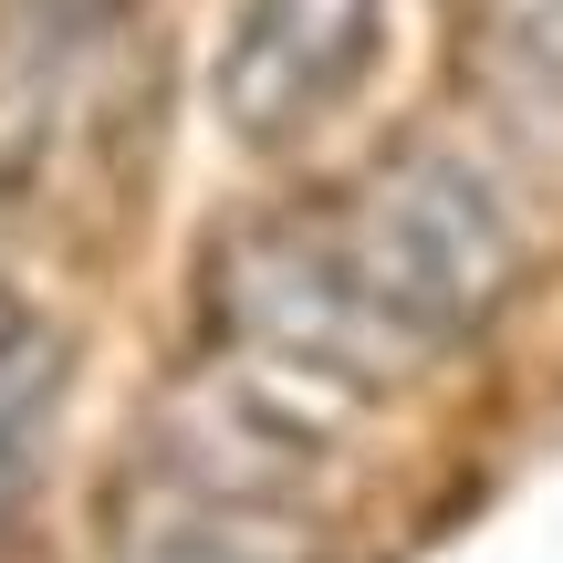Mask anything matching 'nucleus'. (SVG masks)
I'll return each instance as SVG.
<instances>
[{"label": "nucleus", "instance_id": "1", "mask_svg": "<svg viewBox=\"0 0 563 563\" xmlns=\"http://www.w3.org/2000/svg\"><path fill=\"white\" fill-rule=\"evenodd\" d=\"M522 230L460 146H397L209 251V323L292 386H407L511 302Z\"/></svg>", "mask_w": 563, "mask_h": 563}, {"label": "nucleus", "instance_id": "2", "mask_svg": "<svg viewBox=\"0 0 563 563\" xmlns=\"http://www.w3.org/2000/svg\"><path fill=\"white\" fill-rule=\"evenodd\" d=\"M386 0H241L220 42V115L241 146H292L376 74Z\"/></svg>", "mask_w": 563, "mask_h": 563}, {"label": "nucleus", "instance_id": "3", "mask_svg": "<svg viewBox=\"0 0 563 563\" xmlns=\"http://www.w3.org/2000/svg\"><path fill=\"white\" fill-rule=\"evenodd\" d=\"M74 74H84V21L74 11H11L0 21V188H21L53 136L74 125Z\"/></svg>", "mask_w": 563, "mask_h": 563}, {"label": "nucleus", "instance_id": "4", "mask_svg": "<svg viewBox=\"0 0 563 563\" xmlns=\"http://www.w3.org/2000/svg\"><path fill=\"white\" fill-rule=\"evenodd\" d=\"M470 63H481V95L501 104L511 136L563 157V0H481Z\"/></svg>", "mask_w": 563, "mask_h": 563}, {"label": "nucleus", "instance_id": "5", "mask_svg": "<svg viewBox=\"0 0 563 563\" xmlns=\"http://www.w3.org/2000/svg\"><path fill=\"white\" fill-rule=\"evenodd\" d=\"M53 407H63V334L32 313V302L0 292V511H11L21 481L42 470Z\"/></svg>", "mask_w": 563, "mask_h": 563}, {"label": "nucleus", "instance_id": "6", "mask_svg": "<svg viewBox=\"0 0 563 563\" xmlns=\"http://www.w3.org/2000/svg\"><path fill=\"white\" fill-rule=\"evenodd\" d=\"M125 563H313L302 543H272V532H251V522H230V501H188L178 522H157V532H136V553Z\"/></svg>", "mask_w": 563, "mask_h": 563}]
</instances>
